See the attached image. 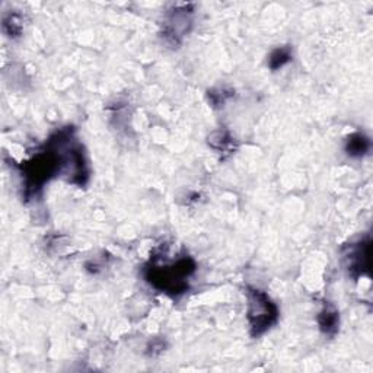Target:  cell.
Returning <instances> with one entry per match:
<instances>
[{"instance_id":"obj_1","label":"cell","mask_w":373,"mask_h":373,"mask_svg":"<svg viewBox=\"0 0 373 373\" xmlns=\"http://www.w3.org/2000/svg\"><path fill=\"white\" fill-rule=\"evenodd\" d=\"M195 270V264L190 257H183L176 262L156 264L150 262L145 276L146 280L157 290L176 296L185 292L188 288V279Z\"/></svg>"},{"instance_id":"obj_3","label":"cell","mask_w":373,"mask_h":373,"mask_svg":"<svg viewBox=\"0 0 373 373\" xmlns=\"http://www.w3.org/2000/svg\"><path fill=\"white\" fill-rule=\"evenodd\" d=\"M57 172H62L60 157L55 149L48 146V150L37 153L22 167L27 194L37 192Z\"/></svg>"},{"instance_id":"obj_4","label":"cell","mask_w":373,"mask_h":373,"mask_svg":"<svg viewBox=\"0 0 373 373\" xmlns=\"http://www.w3.org/2000/svg\"><path fill=\"white\" fill-rule=\"evenodd\" d=\"M191 13L192 10L187 5L175 8L168 13L167 21L164 22V37L168 43L176 45L181 41L183 35L188 32L191 25Z\"/></svg>"},{"instance_id":"obj_2","label":"cell","mask_w":373,"mask_h":373,"mask_svg":"<svg viewBox=\"0 0 373 373\" xmlns=\"http://www.w3.org/2000/svg\"><path fill=\"white\" fill-rule=\"evenodd\" d=\"M246 299L248 323L251 327V334L254 337H260L277 323V307L267 293L255 288H246Z\"/></svg>"},{"instance_id":"obj_5","label":"cell","mask_w":373,"mask_h":373,"mask_svg":"<svg viewBox=\"0 0 373 373\" xmlns=\"http://www.w3.org/2000/svg\"><path fill=\"white\" fill-rule=\"evenodd\" d=\"M346 267L354 279L369 272V239L353 244L344 253Z\"/></svg>"},{"instance_id":"obj_9","label":"cell","mask_w":373,"mask_h":373,"mask_svg":"<svg viewBox=\"0 0 373 373\" xmlns=\"http://www.w3.org/2000/svg\"><path fill=\"white\" fill-rule=\"evenodd\" d=\"M3 31L9 35V37H17L22 31V21L21 16L16 13L8 15L3 20Z\"/></svg>"},{"instance_id":"obj_6","label":"cell","mask_w":373,"mask_h":373,"mask_svg":"<svg viewBox=\"0 0 373 373\" xmlns=\"http://www.w3.org/2000/svg\"><path fill=\"white\" fill-rule=\"evenodd\" d=\"M318 324H319V327H321V331L324 334L334 335L337 332V330H339V324H340L339 312L335 311L334 307L325 305L324 309L318 315Z\"/></svg>"},{"instance_id":"obj_8","label":"cell","mask_w":373,"mask_h":373,"mask_svg":"<svg viewBox=\"0 0 373 373\" xmlns=\"http://www.w3.org/2000/svg\"><path fill=\"white\" fill-rule=\"evenodd\" d=\"M292 60V51L289 47H280L276 48L272 56L269 59V66L272 70H277L280 67H283L284 64H288Z\"/></svg>"},{"instance_id":"obj_10","label":"cell","mask_w":373,"mask_h":373,"mask_svg":"<svg viewBox=\"0 0 373 373\" xmlns=\"http://www.w3.org/2000/svg\"><path fill=\"white\" fill-rule=\"evenodd\" d=\"M209 145L216 150H227L232 145V137H230L226 132H216L209 137Z\"/></svg>"},{"instance_id":"obj_7","label":"cell","mask_w":373,"mask_h":373,"mask_svg":"<svg viewBox=\"0 0 373 373\" xmlns=\"http://www.w3.org/2000/svg\"><path fill=\"white\" fill-rule=\"evenodd\" d=\"M346 150L353 157L363 156L369 150V140H367V137H365L360 133L350 136L349 140H347Z\"/></svg>"}]
</instances>
